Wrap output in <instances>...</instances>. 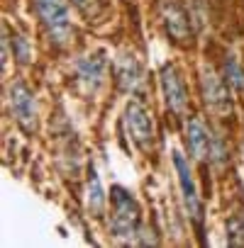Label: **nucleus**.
I'll return each instance as SVG.
<instances>
[{
	"instance_id": "1",
	"label": "nucleus",
	"mask_w": 244,
	"mask_h": 248,
	"mask_svg": "<svg viewBox=\"0 0 244 248\" xmlns=\"http://www.w3.org/2000/svg\"><path fill=\"white\" fill-rule=\"evenodd\" d=\"M139 204L125 187H112V214L110 231L117 241H132L139 233Z\"/></svg>"
},
{
	"instance_id": "2",
	"label": "nucleus",
	"mask_w": 244,
	"mask_h": 248,
	"mask_svg": "<svg viewBox=\"0 0 244 248\" xmlns=\"http://www.w3.org/2000/svg\"><path fill=\"white\" fill-rule=\"evenodd\" d=\"M37 15L44 25V30L49 32V37L54 39V44L64 46L71 42V20H69V8L66 0H35Z\"/></svg>"
},
{
	"instance_id": "3",
	"label": "nucleus",
	"mask_w": 244,
	"mask_h": 248,
	"mask_svg": "<svg viewBox=\"0 0 244 248\" xmlns=\"http://www.w3.org/2000/svg\"><path fill=\"white\" fill-rule=\"evenodd\" d=\"M227 80L225 76H220L212 66H203L200 68V93H203V102L215 112V114H229L232 112V97L227 90Z\"/></svg>"
},
{
	"instance_id": "4",
	"label": "nucleus",
	"mask_w": 244,
	"mask_h": 248,
	"mask_svg": "<svg viewBox=\"0 0 244 248\" xmlns=\"http://www.w3.org/2000/svg\"><path fill=\"white\" fill-rule=\"evenodd\" d=\"M174 168H176V175H178V185H181V195H183L186 212H188L191 221L195 224V229L203 231V202H200L195 180H193V175H191V166H188V161H186L178 151H174Z\"/></svg>"
},
{
	"instance_id": "5",
	"label": "nucleus",
	"mask_w": 244,
	"mask_h": 248,
	"mask_svg": "<svg viewBox=\"0 0 244 248\" xmlns=\"http://www.w3.org/2000/svg\"><path fill=\"white\" fill-rule=\"evenodd\" d=\"M125 124H127L132 141L142 151H149L154 144V119H152V112L139 100H132L125 107Z\"/></svg>"
},
{
	"instance_id": "6",
	"label": "nucleus",
	"mask_w": 244,
	"mask_h": 248,
	"mask_svg": "<svg viewBox=\"0 0 244 248\" xmlns=\"http://www.w3.org/2000/svg\"><path fill=\"white\" fill-rule=\"evenodd\" d=\"M161 20L169 32V37L176 44H188L193 39V15L188 8H183L178 0H164L161 3Z\"/></svg>"
},
{
	"instance_id": "7",
	"label": "nucleus",
	"mask_w": 244,
	"mask_h": 248,
	"mask_svg": "<svg viewBox=\"0 0 244 248\" xmlns=\"http://www.w3.org/2000/svg\"><path fill=\"white\" fill-rule=\"evenodd\" d=\"M159 78H161V90H164V102L169 107L171 114H183L186 105H188V88L178 73V68L174 63H164L159 68Z\"/></svg>"
},
{
	"instance_id": "8",
	"label": "nucleus",
	"mask_w": 244,
	"mask_h": 248,
	"mask_svg": "<svg viewBox=\"0 0 244 248\" xmlns=\"http://www.w3.org/2000/svg\"><path fill=\"white\" fill-rule=\"evenodd\" d=\"M10 107H13V114L22 127V132L35 134L37 132V105H35L32 90L25 83H15L10 88Z\"/></svg>"
},
{
	"instance_id": "9",
	"label": "nucleus",
	"mask_w": 244,
	"mask_h": 248,
	"mask_svg": "<svg viewBox=\"0 0 244 248\" xmlns=\"http://www.w3.org/2000/svg\"><path fill=\"white\" fill-rule=\"evenodd\" d=\"M105 63H107V59H105V51L103 49H98V51L78 59V63H76V80H78V85H81V90L86 95H93L103 85Z\"/></svg>"
},
{
	"instance_id": "10",
	"label": "nucleus",
	"mask_w": 244,
	"mask_h": 248,
	"mask_svg": "<svg viewBox=\"0 0 244 248\" xmlns=\"http://www.w3.org/2000/svg\"><path fill=\"white\" fill-rule=\"evenodd\" d=\"M115 83L122 93H137L139 85L144 83V71L142 63L137 61L135 54L122 51L115 59Z\"/></svg>"
},
{
	"instance_id": "11",
	"label": "nucleus",
	"mask_w": 244,
	"mask_h": 248,
	"mask_svg": "<svg viewBox=\"0 0 244 248\" xmlns=\"http://www.w3.org/2000/svg\"><path fill=\"white\" fill-rule=\"evenodd\" d=\"M186 141H188V151L195 161H208L210 158V141L212 134L208 132V127L198 119H188V127H186Z\"/></svg>"
},
{
	"instance_id": "12",
	"label": "nucleus",
	"mask_w": 244,
	"mask_h": 248,
	"mask_svg": "<svg viewBox=\"0 0 244 248\" xmlns=\"http://www.w3.org/2000/svg\"><path fill=\"white\" fill-rule=\"evenodd\" d=\"M88 197V209L98 217V214H103V207H105V192H103V185H100V178H98V173L90 168V173H88V192H86Z\"/></svg>"
},
{
	"instance_id": "13",
	"label": "nucleus",
	"mask_w": 244,
	"mask_h": 248,
	"mask_svg": "<svg viewBox=\"0 0 244 248\" xmlns=\"http://www.w3.org/2000/svg\"><path fill=\"white\" fill-rule=\"evenodd\" d=\"M225 80L234 90H244V68L239 66V61L234 56H227V61H225Z\"/></svg>"
},
{
	"instance_id": "14",
	"label": "nucleus",
	"mask_w": 244,
	"mask_h": 248,
	"mask_svg": "<svg viewBox=\"0 0 244 248\" xmlns=\"http://www.w3.org/2000/svg\"><path fill=\"white\" fill-rule=\"evenodd\" d=\"M208 161H212L215 166L227 163V146H225V141H222L220 134H212V141H210V158H208Z\"/></svg>"
},
{
	"instance_id": "15",
	"label": "nucleus",
	"mask_w": 244,
	"mask_h": 248,
	"mask_svg": "<svg viewBox=\"0 0 244 248\" xmlns=\"http://www.w3.org/2000/svg\"><path fill=\"white\" fill-rule=\"evenodd\" d=\"M13 44H15V56H17V61H20L22 66H25V63H30V61H32V46H30L27 37L17 34V37L13 39Z\"/></svg>"
},
{
	"instance_id": "16",
	"label": "nucleus",
	"mask_w": 244,
	"mask_h": 248,
	"mask_svg": "<svg viewBox=\"0 0 244 248\" xmlns=\"http://www.w3.org/2000/svg\"><path fill=\"white\" fill-rule=\"evenodd\" d=\"M69 3L88 20V17H95L100 13V0H69Z\"/></svg>"
},
{
	"instance_id": "17",
	"label": "nucleus",
	"mask_w": 244,
	"mask_h": 248,
	"mask_svg": "<svg viewBox=\"0 0 244 248\" xmlns=\"http://www.w3.org/2000/svg\"><path fill=\"white\" fill-rule=\"evenodd\" d=\"M227 229H229V243H232V246L242 243V233H244V217L232 214V217H229V221H227Z\"/></svg>"
}]
</instances>
